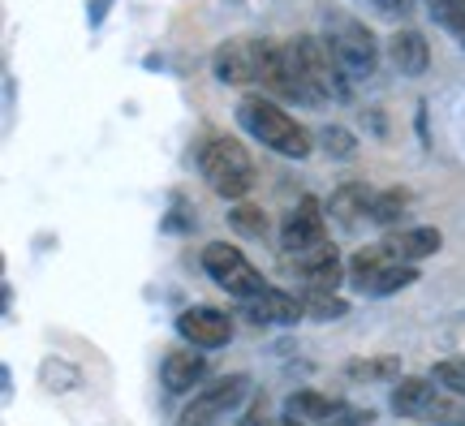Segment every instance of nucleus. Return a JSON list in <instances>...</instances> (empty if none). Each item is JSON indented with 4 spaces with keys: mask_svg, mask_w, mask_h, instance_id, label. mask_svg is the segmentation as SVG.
<instances>
[{
    "mask_svg": "<svg viewBox=\"0 0 465 426\" xmlns=\"http://www.w3.org/2000/svg\"><path fill=\"white\" fill-rule=\"evenodd\" d=\"M276 95L298 99V104H323V99L349 95V74L332 56L328 39L298 35V39L284 44V78L276 86Z\"/></svg>",
    "mask_w": 465,
    "mask_h": 426,
    "instance_id": "1",
    "label": "nucleus"
},
{
    "mask_svg": "<svg viewBox=\"0 0 465 426\" xmlns=\"http://www.w3.org/2000/svg\"><path fill=\"white\" fill-rule=\"evenodd\" d=\"M237 121H242V130H246L250 138H259V143L272 147L276 155H289V160H306V155H311V130L298 125L276 99L246 95L237 104Z\"/></svg>",
    "mask_w": 465,
    "mask_h": 426,
    "instance_id": "2",
    "label": "nucleus"
},
{
    "mask_svg": "<svg viewBox=\"0 0 465 426\" xmlns=\"http://www.w3.org/2000/svg\"><path fill=\"white\" fill-rule=\"evenodd\" d=\"M281 65H284V44H272V39H229V44H220L216 56H212V74H216L224 86L259 83L272 91Z\"/></svg>",
    "mask_w": 465,
    "mask_h": 426,
    "instance_id": "3",
    "label": "nucleus"
},
{
    "mask_svg": "<svg viewBox=\"0 0 465 426\" xmlns=\"http://www.w3.org/2000/svg\"><path fill=\"white\" fill-rule=\"evenodd\" d=\"M199 173L207 177V185L216 190L220 198H237L250 194V185H254V164H250V155L242 143H232V138H207L199 147Z\"/></svg>",
    "mask_w": 465,
    "mask_h": 426,
    "instance_id": "4",
    "label": "nucleus"
},
{
    "mask_svg": "<svg viewBox=\"0 0 465 426\" xmlns=\"http://www.w3.org/2000/svg\"><path fill=\"white\" fill-rule=\"evenodd\" d=\"M323 39H328L332 56L341 61V69L349 74V83L375 78V69H380V44H375V35L366 31L362 22H353V17H332Z\"/></svg>",
    "mask_w": 465,
    "mask_h": 426,
    "instance_id": "5",
    "label": "nucleus"
},
{
    "mask_svg": "<svg viewBox=\"0 0 465 426\" xmlns=\"http://www.w3.org/2000/svg\"><path fill=\"white\" fill-rule=\"evenodd\" d=\"M203 267H207V276L216 280L220 289H229L232 297H254L267 289V280L250 267V259L242 254V250H232L229 242H212V246L203 250Z\"/></svg>",
    "mask_w": 465,
    "mask_h": 426,
    "instance_id": "6",
    "label": "nucleus"
},
{
    "mask_svg": "<svg viewBox=\"0 0 465 426\" xmlns=\"http://www.w3.org/2000/svg\"><path fill=\"white\" fill-rule=\"evenodd\" d=\"M246 388H250L246 375H224V379H216V383H207V388H199L194 401L182 410L177 426H216L224 413L242 405Z\"/></svg>",
    "mask_w": 465,
    "mask_h": 426,
    "instance_id": "7",
    "label": "nucleus"
},
{
    "mask_svg": "<svg viewBox=\"0 0 465 426\" xmlns=\"http://www.w3.org/2000/svg\"><path fill=\"white\" fill-rule=\"evenodd\" d=\"M281 246L289 250V259H302V254H315V250L328 246V220H323L319 198H302L298 207L284 215Z\"/></svg>",
    "mask_w": 465,
    "mask_h": 426,
    "instance_id": "8",
    "label": "nucleus"
},
{
    "mask_svg": "<svg viewBox=\"0 0 465 426\" xmlns=\"http://www.w3.org/2000/svg\"><path fill=\"white\" fill-rule=\"evenodd\" d=\"M177 332L194 349H220V344L232 341V319L216 306H190V311L177 314Z\"/></svg>",
    "mask_w": 465,
    "mask_h": 426,
    "instance_id": "9",
    "label": "nucleus"
},
{
    "mask_svg": "<svg viewBox=\"0 0 465 426\" xmlns=\"http://www.w3.org/2000/svg\"><path fill=\"white\" fill-rule=\"evenodd\" d=\"M242 306H246V314L254 323H298L302 314H306V306H302L298 297H289L284 289H272V284H267L263 293L246 297Z\"/></svg>",
    "mask_w": 465,
    "mask_h": 426,
    "instance_id": "10",
    "label": "nucleus"
},
{
    "mask_svg": "<svg viewBox=\"0 0 465 426\" xmlns=\"http://www.w3.org/2000/svg\"><path fill=\"white\" fill-rule=\"evenodd\" d=\"M383 246L392 250V259H397V263H418V259H431V254H440V246H444V233L431 229V224H418V229L392 233Z\"/></svg>",
    "mask_w": 465,
    "mask_h": 426,
    "instance_id": "11",
    "label": "nucleus"
},
{
    "mask_svg": "<svg viewBox=\"0 0 465 426\" xmlns=\"http://www.w3.org/2000/svg\"><path fill=\"white\" fill-rule=\"evenodd\" d=\"M388 61L405 74V78H422L431 65V44L418 31H397L388 39Z\"/></svg>",
    "mask_w": 465,
    "mask_h": 426,
    "instance_id": "12",
    "label": "nucleus"
},
{
    "mask_svg": "<svg viewBox=\"0 0 465 426\" xmlns=\"http://www.w3.org/2000/svg\"><path fill=\"white\" fill-rule=\"evenodd\" d=\"M293 267H298V276L306 280V289H328V293H336L341 276L349 272L345 263L336 259L332 246L315 250V254H302V259H293Z\"/></svg>",
    "mask_w": 465,
    "mask_h": 426,
    "instance_id": "13",
    "label": "nucleus"
},
{
    "mask_svg": "<svg viewBox=\"0 0 465 426\" xmlns=\"http://www.w3.org/2000/svg\"><path fill=\"white\" fill-rule=\"evenodd\" d=\"M203 375H207V358L194 353V349H177V353H168L164 358V388L168 392H190V388H199Z\"/></svg>",
    "mask_w": 465,
    "mask_h": 426,
    "instance_id": "14",
    "label": "nucleus"
},
{
    "mask_svg": "<svg viewBox=\"0 0 465 426\" xmlns=\"http://www.w3.org/2000/svg\"><path fill=\"white\" fill-rule=\"evenodd\" d=\"M435 379H418V375H405L392 388V410L401 413V418H422L427 413V405L435 401Z\"/></svg>",
    "mask_w": 465,
    "mask_h": 426,
    "instance_id": "15",
    "label": "nucleus"
},
{
    "mask_svg": "<svg viewBox=\"0 0 465 426\" xmlns=\"http://www.w3.org/2000/svg\"><path fill=\"white\" fill-rule=\"evenodd\" d=\"M392 263H397V259H392V250H388V246H366V250H358V254L349 259V280H353L362 293H371Z\"/></svg>",
    "mask_w": 465,
    "mask_h": 426,
    "instance_id": "16",
    "label": "nucleus"
},
{
    "mask_svg": "<svg viewBox=\"0 0 465 426\" xmlns=\"http://www.w3.org/2000/svg\"><path fill=\"white\" fill-rule=\"evenodd\" d=\"M289 413L302 422H328L332 413H341V401L323 392H293L289 396Z\"/></svg>",
    "mask_w": 465,
    "mask_h": 426,
    "instance_id": "17",
    "label": "nucleus"
},
{
    "mask_svg": "<svg viewBox=\"0 0 465 426\" xmlns=\"http://www.w3.org/2000/svg\"><path fill=\"white\" fill-rule=\"evenodd\" d=\"M345 375L353 383H388V379H401V362L397 358H358L345 366Z\"/></svg>",
    "mask_w": 465,
    "mask_h": 426,
    "instance_id": "18",
    "label": "nucleus"
},
{
    "mask_svg": "<svg viewBox=\"0 0 465 426\" xmlns=\"http://www.w3.org/2000/svg\"><path fill=\"white\" fill-rule=\"evenodd\" d=\"M371 198L375 194H366V185H345V190L332 194V215L345 220V224H353L358 215H371Z\"/></svg>",
    "mask_w": 465,
    "mask_h": 426,
    "instance_id": "19",
    "label": "nucleus"
},
{
    "mask_svg": "<svg viewBox=\"0 0 465 426\" xmlns=\"http://www.w3.org/2000/svg\"><path fill=\"white\" fill-rule=\"evenodd\" d=\"M422 418H427V422H440V426H465V396L449 392V388H440Z\"/></svg>",
    "mask_w": 465,
    "mask_h": 426,
    "instance_id": "20",
    "label": "nucleus"
},
{
    "mask_svg": "<svg viewBox=\"0 0 465 426\" xmlns=\"http://www.w3.org/2000/svg\"><path fill=\"white\" fill-rule=\"evenodd\" d=\"M431 17L465 48V0H427Z\"/></svg>",
    "mask_w": 465,
    "mask_h": 426,
    "instance_id": "21",
    "label": "nucleus"
},
{
    "mask_svg": "<svg viewBox=\"0 0 465 426\" xmlns=\"http://www.w3.org/2000/svg\"><path fill=\"white\" fill-rule=\"evenodd\" d=\"M405 207H410V194H405V190H383V194L371 198V215H366V220H375V224H397Z\"/></svg>",
    "mask_w": 465,
    "mask_h": 426,
    "instance_id": "22",
    "label": "nucleus"
},
{
    "mask_svg": "<svg viewBox=\"0 0 465 426\" xmlns=\"http://www.w3.org/2000/svg\"><path fill=\"white\" fill-rule=\"evenodd\" d=\"M418 280V267L414 263H392L388 272L380 276V284L371 289V297H388V293H401V289H410Z\"/></svg>",
    "mask_w": 465,
    "mask_h": 426,
    "instance_id": "23",
    "label": "nucleus"
},
{
    "mask_svg": "<svg viewBox=\"0 0 465 426\" xmlns=\"http://www.w3.org/2000/svg\"><path fill=\"white\" fill-rule=\"evenodd\" d=\"M302 306H306V314H315V319H341L345 314V302L336 293H328V289H306Z\"/></svg>",
    "mask_w": 465,
    "mask_h": 426,
    "instance_id": "24",
    "label": "nucleus"
},
{
    "mask_svg": "<svg viewBox=\"0 0 465 426\" xmlns=\"http://www.w3.org/2000/svg\"><path fill=\"white\" fill-rule=\"evenodd\" d=\"M229 224L237 233H246V237H267V215L259 212V207H250V203L232 207V212H229Z\"/></svg>",
    "mask_w": 465,
    "mask_h": 426,
    "instance_id": "25",
    "label": "nucleus"
},
{
    "mask_svg": "<svg viewBox=\"0 0 465 426\" xmlns=\"http://www.w3.org/2000/svg\"><path fill=\"white\" fill-rule=\"evenodd\" d=\"M319 143H323L328 155H336V160H353V147H358V138L349 130H341V125H323V130H319Z\"/></svg>",
    "mask_w": 465,
    "mask_h": 426,
    "instance_id": "26",
    "label": "nucleus"
},
{
    "mask_svg": "<svg viewBox=\"0 0 465 426\" xmlns=\"http://www.w3.org/2000/svg\"><path fill=\"white\" fill-rule=\"evenodd\" d=\"M431 379L440 388H449V392L465 396V358H449V362H435Z\"/></svg>",
    "mask_w": 465,
    "mask_h": 426,
    "instance_id": "27",
    "label": "nucleus"
},
{
    "mask_svg": "<svg viewBox=\"0 0 465 426\" xmlns=\"http://www.w3.org/2000/svg\"><path fill=\"white\" fill-rule=\"evenodd\" d=\"M242 426H281L272 418V401H267V396H254V405L242 413Z\"/></svg>",
    "mask_w": 465,
    "mask_h": 426,
    "instance_id": "28",
    "label": "nucleus"
},
{
    "mask_svg": "<svg viewBox=\"0 0 465 426\" xmlns=\"http://www.w3.org/2000/svg\"><path fill=\"white\" fill-rule=\"evenodd\" d=\"M362 5L375 9V14H383V17H405L414 9V0H362Z\"/></svg>",
    "mask_w": 465,
    "mask_h": 426,
    "instance_id": "29",
    "label": "nucleus"
},
{
    "mask_svg": "<svg viewBox=\"0 0 465 426\" xmlns=\"http://www.w3.org/2000/svg\"><path fill=\"white\" fill-rule=\"evenodd\" d=\"M298 422H302V418H293V413H289V418H284L281 426H298Z\"/></svg>",
    "mask_w": 465,
    "mask_h": 426,
    "instance_id": "30",
    "label": "nucleus"
}]
</instances>
